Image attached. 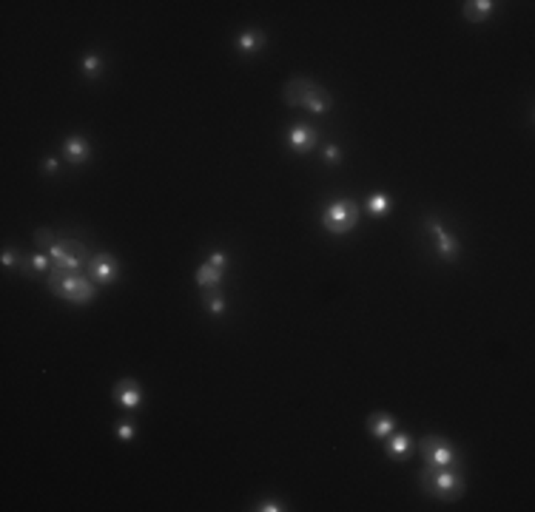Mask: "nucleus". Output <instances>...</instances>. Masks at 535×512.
I'll return each instance as SVG.
<instances>
[{
	"label": "nucleus",
	"instance_id": "nucleus-1",
	"mask_svg": "<svg viewBox=\"0 0 535 512\" xmlns=\"http://www.w3.org/2000/svg\"><path fill=\"white\" fill-rule=\"evenodd\" d=\"M282 100L293 109H305L310 114H328L333 112V94L328 89H322L319 83L308 77H293L285 83L282 89Z\"/></svg>",
	"mask_w": 535,
	"mask_h": 512
},
{
	"label": "nucleus",
	"instance_id": "nucleus-2",
	"mask_svg": "<svg viewBox=\"0 0 535 512\" xmlns=\"http://www.w3.org/2000/svg\"><path fill=\"white\" fill-rule=\"evenodd\" d=\"M421 490L436 501H459L464 495V475L459 467H430L424 464L419 473Z\"/></svg>",
	"mask_w": 535,
	"mask_h": 512
},
{
	"label": "nucleus",
	"instance_id": "nucleus-3",
	"mask_svg": "<svg viewBox=\"0 0 535 512\" xmlns=\"http://www.w3.org/2000/svg\"><path fill=\"white\" fill-rule=\"evenodd\" d=\"M46 285L58 299H66V302H74V305H89V302L97 299V285L91 279H86L83 274H74V271L51 267Z\"/></svg>",
	"mask_w": 535,
	"mask_h": 512
},
{
	"label": "nucleus",
	"instance_id": "nucleus-4",
	"mask_svg": "<svg viewBox=\"0 0 535 512\" xmlns=\"http://www.w3.org/2000/svg\"><path fill=\"white\" fill-rule=\"evenodd\" d=\"M49 256H51V267L74 271V274L83 271V267L89 265V259H91L89 248L83 245V242H77V239H58L55 245H51Z\"/></svg>",
	"mask_w": 535,
	"mask_h": 512
},
{
	"label": "nucleus",
	"instance_id": "nucleus-5",
	"mask_svg": "<svg viewBox=\"0 0 535 512\" xmlns=\"http://www.w3.org/2000/svg\"><path fill=\"white\" fill-rule=\"evenodd\" d=\"M359 202L353 200H336L331 202L325 211H322V225L325 231L336 233V236H344V233H351L359 222Z\"/></svg>",
	"mask_w": 535,
	"mask_h": 512
},
{
	"label": "nucleus",
	"instance_id": "nucleus-6",
	"mask_svg": "<svg viewBox=\"0 0 535 512\" xmlns=\"http://www.w3.org/2000/svg\"><path fill=\"white\" fill-rule=\"evenodd\" d=\"M421 455L430 467H459L462 464V452L456 450V444H450L441 436L421 439Z\"/></svg>",
	"mask_w": 535,
	"mask_h": 512
},
{
	"label": "nucleus",
	"instance_id": "nucleus-7",
	"mask_svg": "<svg viewBox=\"0 0 535 512\" xmlns=\"http://www.w3.org/2000/svg\"><path fill=\"white\" fill-rule=\"evenodd\" d=\"M86 274L94 285H112L120 279V262L112 254H94L86 265Z\"/></svg>",
	"mask_w": 535,
	"mask_h": 512
},
{
	"label": "nucleus",
	"instance_id": "nucleus-8",
	"mask_svg": "<svg viewBox=\"0 0 535 512\" xmlns=\"http://www.w3.org/2000/svg\"><path fill=\"white\" fill-rule=\"evenodd\" d=\"M427 231L433 233V239H436V248H439V256L444 259V262H456L459 259V254H462V248H459V239L453 236L439 220H427Z\"/></svg>",
	"mask_w": 535,
	"mask_h": 512
},
{
	"label": "nucleus",
	"instance_id": "nucleus-9",
	"mask_svg": "<svg viewBox=\"0 0 535 512\" xmlns=\"http://www.w3.org/2000/svg\"><path fill=\"white\" fill-rule=\"evenodd\" d=\"M112 398L120 404L123 410H137L140 401H143V387H140V382H134V379H120L112 387Z\"/></svg>",
	"mask_w": 535,
	"mask_h": 512
},
{
	"label": "nucleus",
	"instance_id": "nucleus-10",
	"mask_svg": "<svg viewBox=\"0 0 535 512\" xmlns=\"http://www.w3.org/2000/svg\"><path fill=\"white\" fill-rule=\"evenodd\" d=\"M288 148L290 151H297V154H310L313 148H316V143H319V134L310 128V125H305V123H299V125H293L290 131H288Z\"/></svg>",
	"mask_w": 535,
	"mask_h": 512
},
{
	"label": "nucleus",
	"instance_id": "nucleus-11",
	"mask_svg": "<svg viewBox=\"0 0 535 512\" xmlns=\"http://www.w3.org/2000/svg\"><path fill=\"white\" fill-rule=\"evenodd\" d=\"M63 154L71 166H83L86 159L91 157V145L86 137H80V134H71V137L63 143Z\"/></svg>",
	"mask_w": 535,
	"mask_h": 512
},
{
	"label": "nucleus",
	"instance_id": "nucleus-12",
	"mask_svg": "<svg viewBox=\"0 0 535 512\" xmlns=\"http://www.w3.org/2000/svg\"><path fill=\"white\" fill-rule=\"evenodd\" d=\"M367 433L373 439H387L390 433H396V418L387 413H373L367 418Z\"/></svg>",
	"mask_w": 535,
	"mask_h": 512
},
{
	"label": "nucleus",
	"instance_id": "nucleus-13",
	"mask_svg": "<svg viewBox=\"0 0 535 512\" xmlns=\"http://www.w3.org/2000/svg\"><path fill=\"white\" fill-rule=\"evenodd\" d=\"M413 450H416V444L407 433H390L387 436V455L390 458H410Z\"/></svg>",
	"mask_w": 535,
	"mask_h": 512
},
{
	"label": "nucleus",
	"instance_id": "nucleus-14",
	"mask_svg": "<svg viewBox=\"0 0 535 512\" xmlns=\"http://www.w3.org/2000/svg\"><path fill=\"white\" fill-rule=\"evenodd\" d=\"M462 12H464V17L470 23H484L495 12V3H493V0H467Z\"/></svg>",
	"mask_w": 535,
	"mask_h": 512
},
{
	"label": "nucleus",
	"instance_id": "nucleus-15",
	"mask_svg": "<svg viewBox=\"0 0 535 512\" xmlns=\"http://www.w3.org/2000/svg\"><path fill=\"white\" fill-rule=\"evenodd\" d=\"M194 276H197V285L205 288V290H217L222 285V271H220V267H213L211 262H202Z\"/></svg>",
	"mask_w": 535,
	"mask_h": 512
},
{
	"label": "nucleus",
	"instance_id": "nucleus-16",
	"mask_svg": "<svg viewBox=\"0 0 535 512\" xmlns=\"http://www.w3.org/2000/svg\"><path fill=\"white\" fill-rule=\"evenodd\" d=\"M262 46H265V35L256 32V29H245L243 35L236 37V48L243 51V55H256Z\"/></svg>",
	"mask_w": 535,
	"mask_h": 512
},
{
	"label": "nucleus",
	"instance_id": "nucleus-17",
	"mask_svg": "<svg viewBox=\"0 0 535 512\" xmlns=\"http://www.w3.org/2000/svg\"><path fill=\"white\" fill-rule=\"evenodd\" d=\"M390 208H393V202H390V197H387V194H370V200H367V211H370V217H387Z\"/></svg>",
	"mask_w": 535,
	"mask_h": 512
},
{
	"label": "nucleus",
	"instance_id": "nucleus-18",
	"mask_svg": "<svg viewBox=\"0 0 535 512\" xmlns=\"http://www.w3.org/2000/svg\"><path fill=\"white\" fill-rule=\"evenodd\" d=\"M80 69H83L86 77H97L103 71V58L100 55H86L83 60H80Z\"/></svg>",
	"mask_w": 535,
	"mask_h": 512
},
{
	"label": "nucleus",
	"instance_id": "nucleus-19",
	"mask_svg": "<svg viewBox=\"0 0 535 512\" xmlns=\"http://www.w3.org/2000/svg\"><path fill=\"white\" fill-rule=\"evenodd\" d=\"M35 242H37V248H40V251H46V254H49V251H51V245H55L58 239H55V233H51L49 228H37V231H35Z\"/></svg>",
	"mask_w": 535,
	"mask_h": 512
},
{
	"label": "nucleus",
	"instance_id": "nucleus-20",
	"mask_svg": "<svg viewBox=\"0 0 535 512\" xmlns=\"http://www.w3.org/2000/svg\"><path fill=\"white\" fill-rule=\"evenodd\" d=\"M205 302H208V310H211V313H225V296L211 293Z\"/></svg>",
	"mask_w": 535,
	"mask_h": 512
},
{
	"label": "nucleus",
	"instance_id": "nucleus-21",
	"mask_svg": "<svg viewBox=\"0 0 535 512\" xmlns=\"http://www.w3.org/2000/svg\"><path fill=\"white\" fill-rule=\"evenodd\" d=\"M134 433H137V430H134V424H128V421L117 427V439H120V441H131Z\"/></svg>",
	"mask_w": 535,
	"mask_h": 512
},
{
	"label": "nucleus",
	"instance_id": "nucleus-22",
	"mask_svg": "<svg viewBox=\"0 0 535 512\" xmlns=\"http://www.w3.org/2000/svg\"><path fill=\"white\" fill-rule=\"evenodd\" d=\"M208 262H211L213 267H220V271H225V265H228V254H222V251H213V254L208 256Z\"/></svg>",
	"mask_w": 535,
	"mask_h": 512
},
{
	"label": "nucleus",
	"instance_id": "nucleus-23",
	"mask_svg": "<svg viewBox=\"0 0 535 512\" xmlns=\"http://www.w3.org/2000/svg\"><path fill=\"white\" fill-rule=\"evenodd\" d=\"M0 262H3L6 267H12L15 262H20V251L15 254V251H9V248H6V251H3V256H0Z\"/></svg>",
	"mask_w": 535,
	"mask_h": 512
},
{
	"label": "nucleus",
	"instance_id": "nucleus-24",
	"mask_svg": "<svg viewBox=\"0 0 535 512\" xmlns=\"http://www.w3.org/2000/svg\"><path fill=\"white\" fill-rule=\"evenodd\" d=\"M256 509H262V512H282L285 506H282L279 501H262V504H259Z\"/></svg>",
	"mask_w": 535,
	"mask_h": 512
},
{
	"label": "nucleus",
	"instance_id": "nucleus-25",
	"mask_svg": "<svg viewBox=\"0 0 535 512\" xmlns=\"http://www.w3.org/2000/svg\"><path fill=\"white\" fill-rule=\"evenodd\" d=\"M325 159H328V163H339V159H342V151H339L336 145H328V148H325Z\"/></svg>",
	"mask_w": 535,
	"mask_h": 512
},
{
	"label": "nucleus",
	"instance_id": "nucleus-26",
	"mask_svg": "<svg viewBox=\"0 0 535 512\" xmlns=\"http://www.w3.org/2000/svg\"><path fill=\"white\" fill-rule=\"evenodd\" d=\"M43 171H46V174H55V171H58V159H55V157H49L46 163H43Z\"/></svg>",
	"mask_w": 535,
	"mask_h": 512
}]
</instances>
